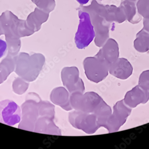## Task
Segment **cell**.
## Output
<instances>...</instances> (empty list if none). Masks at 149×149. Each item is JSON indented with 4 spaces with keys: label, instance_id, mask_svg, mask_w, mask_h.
<instances>
[{
    "label": "cell",
    "instance_id": "obj_2",
    "mask_svg": "<svg viewBox=\"0 0 149 149\" xmlns=\"http://www.w3.org/2000/svg\"><path fill=\"white\" fill-rule=\"evenodd\" d=\"M79 17V24L75 34L74 41L78 49H83L91 43L95 34L90 15L87 12L80 11Z\"/></svg>",
    "mask_w": 149,
    "mask_h": 149
},
{
    "label": "cell",
    "instance_id": "obj_7",
    "mask_svg": "<svg viewBox=\"0 0 149 149\" xmlns=\"http://www.w3.org/2000/svg\"><path fill=\"white\" fill-rule=\"evenodd\" d=\"M50 99L52 103L60 106L65 110L73 109L71 105L69 93L64 87H59L54 89L51 94Z\"/></svg>",
    "mask_w": 149,
    "mask_h": 149
},
{
    "label": "cell",
    "instance_id": "obj_4",
    "mask_svg": "<svg viewBox=\"0 0 149 149\" xmlns=\"http://www.w3.org/2000/svg\"><path fill=\"white\" fill-rule=\"evenodd\" d=\"M21 110L14 101L6 100L0 102V123L13 126L21 120Z\"/></svg>",
    "mask_w": 149,
    "mask_h": 149
},
{
    "label": "cell",
    "instance_id": "obj_5",
    "mask_svg": "<svg viewBox=\"0 0 149 149\" xmlns=\"http://www.w3.org/2000/svg\"><path fill=\"white\" fill-rule=\"evenodd\" d=\"M61 79L64 86L72 94L76 91L83 93L84 85L79 77V71L76 67L64 68L61 72Z\"/></svg>",
    "mask_w": 149,
    "mask_h": 149
},
{
    "label": "cell",
    "instance_id": "obj_12",
    "mask_svg": "<svg viewBox=\"0 0 149 149\" xmlns=\"http://www.w3.org/2000/svg\"><path fill=\"white\" fill-rule=\"evenodd\" d=\"M81 5H85L89 2V0H76Z\"/></svg>",
    "mask_w": 149,
    "mask_h": 149
},
{
    "label": "cell",
    "instance_id": "obj_9",
    "mask_svg": "<svg viewBox=\"0 0 149 149\" xmlns=\"http://www.w3.org/2000/svg\"><path fill=\"white\" fill-rule=\"evenodd\" d=\"M136 7L139 14L144 19H149V0H139L136 3Z\"/></svg>",
    "mask_w": 149,
    "mask_h": 149
},
{
    "label": "cell",
    "instance_id": "obj_1",
    "mask_svg": "<svg viewBox=\"0 0 149 149\" xmlns=\"http://www.w3.org/2000/svg\"><path fill=\"white\" fill-rule=\"evenodd\" d=\"M82 93L76 91L71 94L70 96L71 107L76 110L94 113L102 102L103 99L95 92Z\"/></svg>",
    "mask_w": 149,
    "mask_h": 149
},
{
    "label": "cell",
    "instance_id": "obj_14",
    "mask_svg": "<svg viewBox=\"0 0 149 149\" xmlns=\"http://www.w3.org/2000/svg\"><path fill=\"white\" fill-rule=\"evenodd\" d=\"M100 1H102V0H100Z\"/></svg>",
    "mask_w": 149,
    "mask_h": 149
},
{
    "label": "cell",
    "instance_id": "obj_10",
    "mask_svg": "<svg viewBox=\"0 0 149 149\" xmlns=\"http://www.w3.org/2000/svg\"><path fill=\"white\" fill-rule=\"evenodd\" d=\"M7 49V44L5 41L0 39V58L5 54Z\"/></svg>",
    "mask_w": 149,
    "mask_h": 149
},
{
    "label": "cell",
    "instance_id": "obj_11",
    "mask_svg": "<svg viewBox=\"0 0 149 149\" xmlns=\"http://www.w3.org/2000/svg\"><path fill=\"white\" fill-rule=\"evenodd\" d=\"M143 24V29L146 31L149 32V19H144Z\"/></svg>",
    "mask_w": 149,
    "mask_h": 149
},
{
    "label": "cell",
    "instance_id": "obj_8",
    "mask_svg": "<svg viewBox=\"0 0 149 149\" xmlns=\"http://www.w3.org/2000/svg\"><path fill=\"white\" fill-rule=\"evenodd\" d=\"M149 45V32L143 28L136 34L134 41L135 46Z\"/></svg>",
    "mask_w": 149,
    "mask_h": 149
},
{
    "label": "cell",
    "instance_id": "obj_6",
    "mask_svg": "<svg viewBox=\"0 0 149 149\" xmlns=\"http://www.w3.org/2000/svg\"><path fill=\"white\" fill-rule=\"evenodd\" d=\"M91 61L84 62L86 75L88 79L98 83L103 80L108 75L109 66L104 62Z\"/></svg>",
    "mask_w": 149,
    "mask_h": 149
},
{
    "label": "cell",
    "instance_id": "obj_13",
    "mask_svg": "<svg viewBox=\"0 0 149 149\" xmlns=\"http://www.w3.org/2000/svg\"><path fill=\"white\" fill-rule=\"evenodd\" d=\"M138 1H139V0H130V1H131V2H134V3L137 2Z\"/></svg>",
    "mask_w": 149,
    "mask_h": 149
},
{
    "label": "cell",
    "instance_id": "obj_3",
    "mask_svg": "<svg viewBox=\"0 0 149 149\" xmlns=\"http://www.w3.org/2000/svg\"><path fill=\"white\" fill-rule=\"evenodd\" d=\"M69 119L73 126L82 130L86 134H94L100 127L98 123L97 116L94 113L76 110L70 112Z\"/></svg>",
    "mask_w": 149,
    "mask_h": 149
}]
</instances>
